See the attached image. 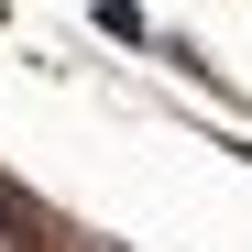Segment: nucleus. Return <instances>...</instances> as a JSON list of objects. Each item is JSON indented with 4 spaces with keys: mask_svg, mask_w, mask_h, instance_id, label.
I'll return each mask as SVG.
<instances>
[{
    "mask_svg": "<svg viewBox=\"0 0 252 252\" xmlns=\"http://www.w3.org/2000/svg\"><path fill=\"white\" fill-rule=\"evenodd\" d=\"M0 252H44V220H33V197L0 176Z\"/></svg>",
    "mask_w": 252,
    "mask_h": 252,
    "instance_id": "1",
    "label": "nucleus"
},
{
    "mask_svg": "<svg viewBox=\"0 0 252 252\" xmlns=\"http://www.w3.org/2000/svg\"><path fill=\"white\" fill-rule=\"evenodd\" d=\"M99 33H110V44H154V22H143V0H99Z\"/></svg>",
    "mask_w": 252,
    "mask_h": 252,
    "instance_id": "2",
    "label": "nucleus"
},
{
    "mask_svg": "<svg viewBox=\"0 0 252 252\" xmlns=\"http://www.w3.org/2000/svg\"><path fill=\"white\" fill-rule=\"evenodd\" d=\"M230 154H241V164H252V143H230Z\"/></svg>",
    "mask_w": 252,
    "mask_h": 252,
    "instance_id": "3",
    "label": "nucleus"
},
{
    "mask_svg": "<svg viewBox=\"0 0 252 252\" xmlns=\"http://www.w3.org/2000/svg\"><path fill=\"white\" fill-rule=\"evenodd\" d=\"M0 22H11V0H0Z\"/></svg>",
    "mask_w": 252,
    "mask_h": 252,
    "instance_id": "4",
    "label": "nucleus"
}]
</instances>
